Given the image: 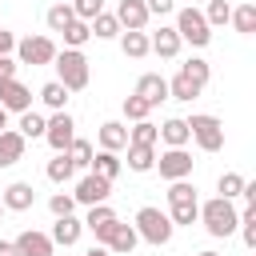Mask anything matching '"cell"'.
<instances>
[{"label": "cell", "mask_w": 256, "mask_h": 256, "mask_svg": "<svg viewBox=\"0 0 256 256\" xmlns=\"http://www.w3.org/2000/svg\"><path fill=\"white\" fill-rule=\"evenodd\" d=\"M52 244H60V248H72V244H80V236H84V220H76V216H56V224H52Z\"/></svg>", "instance_id": "obj_15"}, {"label": "cell", "mask_w": 256, "mask_h": 256, "mask_svg": "<svg viewBox=\"0 0 256 256\" xmlns=\"http://www.w3.org/2000/svg\"><path fill=\"white\" fill-rule=\"evenodd\" d=\"M216 188H220L224 200H236V196L244 192V176H240V172H224V176L216 180Z\"/></svg>", "instance_id": "obj_37"}, {"label": "cell", "mask_w": 256, "mask_h": 256, "mask_svg": "<svg viewBox=\"0 0 256 256\" xmlns=\"http://www.w3.org/2000/svg\"><path fill=\"white\" fill-rule=\"evenodd\" d=\"M132 228H136V236H140V240H148V244H156V248H160V244H168V240H172V232H176L172 216H168V212H160V208H152V204H144V208L136 212V224H132Z\"/></svg>", "instance_id": "obj_4"}, {"label": "cell", "mask_w": 256, "mask_h": 256, "mask_svg": "<svg viewBox=\"0 0 256 256\" xmlns=\"http://www.w3.org/2000/svg\"><path fill=\"white\" fill-rule=\"evenodd\" d=\"M116 220H120V216H116V212L108 208V200H104V204H92V208H88V216H84V228L96 236V244H104Z\"/></svg>", "instance_id": "obj_11"}, {"label": "cell", "mask_w": 256, "mask_h": 256, "mask_svg": "<svg viewBox=\"0 0 256 256\" xmlns=\"http://www.w3.org/2000/svg\"><path fill=\"white\" fill-rule=\"evenodd\" d=\"M52 68H56V80H60L68 92H80V88H88V76H92V68H88V56H84L80 48H64V52H56Z\"/></svg>", "instance_id": "obj_3"}, {"label": "cell", "mask_w": 256, "mask_h": 256, "mask_svg": "<svg viewBox=\"0 0 256 256\" xmlns=\"http://www.w3.org/2000/svg\"><path fill=\"white\" fill-rule=\"evenodd\" d=\"M40 100H44V108H52V112H60V108L68 104V88H64L60 80H48V84L40 88Z\"/></svg>", "instance_id": "obj_33"}, {"label": "cell", "mask_w": 256, "mask_h": 256, "mask_svg": "<svg viewBox=\"0 0 256 256\" xmlns=\"http://www.w3.org/2000/svg\"><path fill=\"white\" fill-rule=\"evenodd\" d=\"M120 168H124V160L116 156V152H92V164H88V172H96V176H104V180H116L120 176Z\"/></svg>", "instance_id": "obj_25"}, {"label": "cell", "mask_w": 256, "mask_h": 256, "mask_svg": "<svg viewBox=\"0 0 256 256\" xmlns=\"http://www.w3.org/2000/svg\"><path fill=\"white\" fill-rule=\"evenodd\" d=\"M132 172H152V164H156V148H148V144H128V160H124Z\"/></svg>", "instance_id": "obj_29"}, {"label": "cell", "mask_w": 256, "mask_h": 256, "mask_svg": "<svg viewBox=\"0 0 256 256\" xmlns=\"http://www.w3.org/2000/svg\"><path fill=\"white\" fill-rule=\"evenodd\" d=\"M120 52L132 56V60H144L152 48H148V32L144 28H120Z\"/></svg>", "instance_id": "obj_19"}, {"label": "cell", "mask_w": 256, "mask_h": 256, "mask_svg": "<svg viewBox=\"0 0 256 256\" xmlns=\"http://www.w3.org/2000/svg\"><path fill=\"white\" fill-rule=\"evenodd\" d=\"M228 16H232V4L228 0H208V12H204L208 24H228Z\"/></svg>", "instance_id": "obj_41"}, {"label": "cell", "mask_w": 256, "mask_h": 256, "mask_svg": "<svg viewBox=\"0 0 256 256\" xmlns=\"http://www.w3.org/2000/svg\"><path fill=\"white\" fill-rule=\"evenodd\" d=\"M136 96H140V100H148V104L156 108L160 100H168V80H164L160 72H144V76L136 80Z\"/></svg>", "instance_id": "obj_16"}, {"label": "cell", "mask_w": 256, "mask_h": 256, "mask_svg": "<svg viewBox=\"0 0 256 256\" xmlns=\"http://www.w3.org/2000/svg\"><path fill=\"white\" fill-rule=\"evenodd\" d=\"M88 28H92L96 40H116V36H120V20H116L112 12H96V16L88 20Z\"/></svg>", "instance_id": "obj_28"}, {"label": "cell", "mask_w": 256, "mask_h": 256, "mask_svg": "<svg viewBox=\"0 0 256 256\" xmlns=\"http://www.w3.org/2000/svg\"><path fill=\"white\" fill-rule=\"evenodd\" d=\"M16 52H20V64H32V68L56 60V44H52L48 36H28V40L16 44Z\"/></svg>", "instance_id": "obj_10"}, {"label": "cell", "mask_w": 256, "mask_h": 256, "mask_svg": "<svg viewBox=\"0 0 256 256\" xmlns=\"http://www.w3.org/2000/svg\"><path fill=\"white\" fill-rule=\"evenodd\" d=\"M12 48H16V36H12L8 28H0V56H8Z\"/></svg>", "instance_id": "obj_45"}, {"label": "cell", "mask_w": 256, "mask_h": 256, "mask_svg": "<svg viewBox=\"0 0 256 256\" xmlns=\"http://www.w3.org/2000/svg\"><path fill=\"white\" fill-rule=\"evenodd\" d=\"M68 4H72L76 20H92L96 12H104V0H68Z\"/></svg>", "instance_id": "obj_42"}, {"label": "cell", "mask_w": 256, "mask_h": 256, "mask_svg": "<svg viewBox=\"0 0 256 256\" xmlns=\"http://www.w3.org/2000/svg\"><path fill=\"white\" fill-rule=\"evenodd\" d=\"M108 192H112V180H104V176L88 172V176H80V180H76L72 200H76V204H84V208H92V204H104V200H108Z\"/></svg>", "instance_id": "obj_9"}, {"label": "cell", "mask_w": 256, "mask_h": 256, "mask_svg": "<svg viewBox=\"0 0 256 256\" xmlns=\"http://www.w3.org/2000/svg\"><path fill=\"white\" fill-rule=\"evenodd\" d=\"M64 152H68V160H72L76 168H88V164H92V152H96V148H92L88 140H80V136H72V144H68Z\"/></svg>", "instance_id": "obj_35"}, {"label": "cell", "mask_w": 256, "mask_h": 256, "mask_svg": "<svg viewBox=\"0 0 256 256\" xmlns=\"http://www.w3.org/2000/svg\"><path fill=\"white\" fill-rule=\"evenodd\" d=\"M12 244H16V252H20V256H52V252H56L52 236H48V232H36V228H24Z\"/></svg>", "instance_id": "obj_12"}, {"label": "cell", "mask_w": 256, "mask_h": 256, "mask_svg": "<svg viewBox=\"0 0 256 256\" xmlns=\"http://www.w3.org/2000/svg\"><path fill=\"white\" fill-rule=\"evenodd\" d=\"M152 168L160 172V180H188L192 176V156H188V148H168V152H160V160Z\"/></svg>", "instance_id": "obj_8"}, {"label": "cell", "mask_w": 256, "mask_h": 256, "mask_svg": "<svg viewBox=\"0 0 256 256\" xmlns=\"http://www.w3.org/2000/svg\"><path fill=\"white\" fill-rule=\"evenodd\" d=\"M168 216L176 228H192L196 216H200V200H196V188L188 180H168Z\"/></svg>", "instance_id": "obj_2"}, {"label": "cell", "mask_w": 256, "mask_h": 256, "mask_svg": "<svg viewBox=\"0 0 256 256\" xmlns=\"http://www.w3.org/2000/svg\"><path fill=\"white\" fill-rule=\"evenodd\" d=\"M44 124H48V120H44L40 112H32V108H28V112H20V124H16V132H20L24 140H40V136H44Z\"/></svg>", "instance_id": "obj_32"}, {"label": "cell", "mask_w": 256, "mask_h": 256, "mask_svg": "<svg viewBox=\"0 0 256 256\" xmlns=\"http://www.w3.org/2000/svg\"><path fill=\"white\" fill-rule=\"evenodd\" d=\"M84 256H112V252H108V248H104V244H92V248H88V252H84Z\"/></svg>", "instance_id": "obj_47"}, {"label": "cell", "mask_w": 256, "mask_h": 256, "mask_svg": "<svg viewBox=\"0 0 256 256\" xmlns=\"http://www.w3.org/2000/svg\"><path fill=\"white\" fill-rule=\"evenodd\" d=\"M176 36L188 40L192 48H204V44L212 40V24L204 20L200 8H180V12H176Z\"/></svg>", "instance_id": "obj_5"}, {"label": "cell", "mask_w": 256, "mask_h": 256, "mask_svg": "<svg viewBox=\"0 0 256 256\" xmlns=\"http://www.w3.org/2000/svg\"><path fill=\"white\" fill-rule=\"evenodd\" d=\"M8 128V108H0V132Z\"/></svg>", "instance_id": "obj_48"}, {"label": "cell", "mask_w": 256, "mask_h": 256, "mask_svg": "<svg viewBox=\"0 0 256 256\" xmlns=\"http://www.w3.org/2000/svg\"><path fill=\"white\" fill-rule=\"evenodd\" d=\"M188 132H192V140L200 144V152H220V148H224V124H220L216 116H208V112L188 116Z\"/></svg>", "instance_id": "obj_6"}, {"label": "cell", "mask_w": 256, "mask_h": 256, "mask_svg": "<svg viewBox=\"0 0 256 256\" xmlns=\"http://www.w3.org/2000/svg\"><path fill=\"white\" fill-rule=\"evenodd\" d=\"M196 256H220V252H212V248H208V252H196Z\"/></svg>", "instance_id": "obj_49"}, {"label": "cell", "mask_w": 256, "mask_h": 256, "mask_svg": "<svg viewBox=\"0 0 256 256\" xmlns=\"http://www.w3.org/2000/svg\"><path fill=\"white\" fill-rule=\"evenodd\" d=\"M0 256H20V252H16V244H12V240H0Z\"/></svg>", "instance_id": "obj_46"}, {"label": "cell", "mask_w": 256, "mask_h": 256, "mask_svg": "<svg viewBox=\"0 0 256 256\" xmlns=\"http://www.w3.org/2000/svg\"><path fill=\"white\" fill-rule=\"evenodd\" d=\"M136 244H140V236H136V228L124 224V220H116L112 232H108V240H104V248H108V252H120V256H128Z\"/></svg>", "instance_id": "obj_17"}, {"label": "cell", "mask_w": 256, "mask_h": 256, "mask_svg": "<svg viewBox=\"0 0 256 256\" xmlns=\"http://www.w3.org/2000/svg\"><path fill=\"white\" fill-rule=\"evenodd\" d=\"M204 92V84H196L188 72H176L172 80H168V100H180V104H192L196 96Z\"/></svg>", "instance_id": "obj_21"}, {"label": "cell", "mask_w": 256, "mask_h": 256, "mask_svg": "<svg viewBox=\"0 0 256 256\" xmlns=\"http://www.w3.org/2000/svg\"><path fill=\"white\" fill-rule=\"evenodd\" d=\"M128 144H148V148H156V144H160V128H156L152 120H136V124L128 128Z\"/></svg>", "instance_id": "obj_30"}, {"label": "cell", "mask_w": 256, "mask_h": 256, "mask_svg": "<svg viewBox=\"0 0 256 256\" xmlns=\"http://www.w3.org/2000/svg\"><path fill=\"white\" fill-rule=\"evenodd\" d=\"M72 136H76V120H72L64 108L52 112L48 124H44V140H48V148H52V152H64V148L72 144Z\"/></svg>", "instance_id": "obj_7"}, {"label": "cell", "mask_w": 256, "mask_h": 256, "mask_svg": "<svg viewBox=\"0 0 256 256\" xmlns=\"http://www.w3.org/2000/svg\"><path fill=\"white\" fill-rule=\"evenodd\" d=\"M196 220L204 224V232H208L212 240H224V236H232V232H236L240 212H236V204H232V200L212 196L208 204H200V216H196Z\"/></svg>", "instance_id": "obj_1"}, {"label": "cell", "mask_w": 256, "mask_h": 256, "mask_svg": "<svg viewBox=\"0 0 256 256\" xmlns=\"http://www.w3.org/2000/svg\"><path fill=\"white\" fill-rule=\"evenodd\" d=\"M236 228H240L244 244H248V248H256V208H252V204H244V212H240V224H236Z\"/></svg>", "instance_id": "obj_38"}, {"label": "cell", "mask_w": 256, "mask_h": 256, "mask_svg": "<svg viewBox=\"0 0 256 256\" xmlns=\"http://www.w3.org/2000/svg\"><path fill=\"white\" fill-rule=\"evenodd\" d=\"M92 40V28H88V20H72L68 28H64V48H84Z\"/></svg>", "instance_id": "obj_34"}, {"label": "cell", "mask_w": 256, "mask_h": 256, "mask_svg": "<svg viewBox=\"0 0 256 256\" xmlns=\"http://www.w3.org/2000/svg\"><path fill=\"white\" fill-rule=\"evenodd\" d=\"M72 20H76V12H72V4H68V0H56V4L44 12V24H48V32H64Z\"/></svg>", "instance_id": "obj_26"}, {"label": "cell", "mask_w": 256, "mask_h": 256, "mask_svg": "<svg viewBox=\"0 0 256 256\" xmlns=\"http://www.w3.org/2000/svg\"><path fill=\"white\" fill-rule=\"evenodd\" d=\"M0 108H8V112H28V108H32V92L12 76V80L0 84Z\"/></svg>", "instance_id": "obj_14"}, {"label": "cell", "mask_w": 256, "mask_h": 256, "mask_svg": "<svg viewBox=\"0 0 256 256\" xmlns=\"http://www.w3.org/2000/svg\"><path fill=\"white\" fill-rule=\"evenodd\" d=\"M228 24L240 32V36H252L256 32V4L248 0V4H240V8H232V16H228Z\"/></svg>", "instance_id": "obj_27"}, {"label": "cell", "mask_w": 256, "mask_h": 256, "mask_svg": "<svg viewBox=\"0 0 256 256\" xmlns=\"http://www.w3.org/2000/svg\"><path fill=\"white\" fill-rule=\"evenodd\" d=\"M48 208H52V216H72L76 212V200H72V192H52Z\"/></svg>", "instance_id": "obj_40"}, {"label": "cell", "mask_w": 256, "mask_h": 256, "mask_svg": "<svg viewBox=\"0 0 256 256\" xmlns=\"http://www.w3.org/2000/svg\"><path fill=\"white\" fill-rule=\"evenodd\" d=\"M44 172H48V180H52V184H68V180H72V172H76V164L68 160V152H56V156L48 160V168H44Z\"/></svg>", "instance_id": "obj_31"}, {"label": "cell", "mask_w": 256, "mask_h": 256, "mask_svg": "<svg viewBox=\"0 0 256 256\" xmlns=\"http://www.w3.org/2000/svg\"><path fill=\"white\" fill-rule=\"evenodd\" d=\"M180 44H184V40L176 36V28H164V24H160V32H156V36H148V48H152L160 60H172V56H180Z\"/></svg>", "instance_id": "obj_20"}, {"label": "cell", "mask_w": 256, "mask_h": 256, "mask_svg": "<svg viewBox=\"0 0 256 256\" xmlns=\"http://www.w3.org/2000/svg\"><path fill=\"white\" fill-rule=\"evenodd\" d=\"M180 72H188L196 84H208V80H212V68H208V60H200V56H192V60H188Z\"/></svg>", "instance_id": "obj_39"}, {"label": "cell", "mask_w": 256, "mask_h": 256, "mask_svg": "<svg viewBox=\"0 0 256 256\" xmlns=\"http://www.w3.org/2000/svg\"><path fill=\"white\" fill-rule=\"evenodd\" d=\"M24 136L16 132V128H4L0 132V168H12L16 160H24Z\"/></svg>", "instance_id": "obj_18"}, {"label": "cell", "mask_w": 256, "mask_h": 256, "mask_svg": "<svg viewBox=\"0 0 256 256\" xmlns=\"http://www.w3.org/2000/svg\"><path fill=\"white\" fill-rule=\"evenodd\" d=\"M0 200H4V212H28L36 204V188L28 180H16V184H8L0 192Z\"/></svg>", "instance_id": "obj_13"}, {"label": "cell", "mask_w": 256, "mask_h": 256, "mask_svg": "<svg viewBox=\"0 0 256 256\" xmlns=\"http://www.w3.org/2000/svg\"><path fill=\"white\" fill-rule=\"evenodd\" d=\"M96 140H100L104 152H120V148H128V128L120 120H104L100 132H96Z\"/></svg>", "instance_id": "obj_22"}, {"label": "cell", "mask_w": 256, "mask_h": 256, "mask_svg": "<svg viewBox=\"0 0 256 256\" xmlns=\"http://www.w3.org/2000/svg\"><path fill=\"white\" fill-rule=\"evenodd\" d=\"M156 128H160V140H164L168 148H184V144L192 140L188 120H180V116H172V120H164V124H156Z\"/></svg>", "instance_id": "obj_24"}, {"label": "cell", "mask_w": 256, "mask_h": 256, "mask_svg": "<svg viewBox=\"0 0 256 256\" xmlns=\"http://www.w3.org/2000/svg\"><path fill=\"white\" fill-rule=\"evenodd\" d=\"M144 8H148V16H168L176 8V0H144Z\"/></svg>", "instance_id": "obj_43"}, {"label": "cell", "mask_w": 256, "mask_h": 256, "mask_svg": "<svg viewBox=\"0 0 256 256\" xmlns=\"http://www.w3.org/2000/svg\"><path fill=\"white\" fill-rule=\"evenodd\" d=\"M120 108H124V120H132V124H136V120H148V112H152V104H148V100H140L136 92H132V96H124V104H120Z\"/></svg>", "instance_id": "obj_36"}, {"label": "cell", "mask_w": 256, "mask_h": 256, "mask_svg": "<svg viewBox=\"0 0 256 256\" xmlns=\"http://www.w3.org/2000/svg\"><path fill=\"white\" fill-rule=\"evenodd\" d=\"M16 68H20V64H16L12 56H0V84H4V80H12V76H16Z\"/></svg>", "instance_id": "obj_44"}, {"label": "cell", "mask_w": 256, "mask_h": 256, "mask_svg": "<svg viewBox=\"0 0 256 256\" xmlns=\"http://www.w3.org/2000/svg\"><path fill=\"white\" fill-rule=\"evenodd\" d=\"M0 216H4V200H0Z\"/></svg>", "instance_id": "obj_50"}, {"label": "cell", "mask_w": 256, "mask_h": 256, "mask_svg": "<svg viewBox=\"0 0 256 256\" xmlns=\"http://www.w3.org/2000/svg\"><path fill=\"white\" fill-rule=\"evenodd\" d=\"M116 20H120V28H144L152 16H148V8H144V0H120V8L112 12Z\"/></svg>", "instance_id": "obj_23"}]
</instances>
